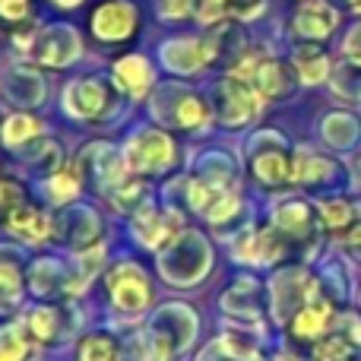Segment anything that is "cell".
Returning <instances> with one entry per match:
<instances>
[{"label":"cell","mask_w":361,"mask_h":361,"mask_svg":"<svg viewBox=\"0 0 361 361\" xmlns=\"http://www.w3.org/2000/svg\"><path fill=\"white\" fill-rule=\"evenodd\" d=\"M108 292H111V301L121 314L127 317H137L149 307L152 288L146 273L137 267V263H118V267L108 273Z\"/></svg>","instance_id":"obj_1"},{"label":"cell","mask_w":361,"mask_h":361,"mask_svg":"<svg viewBox=\"0 0 361 361\" xmlns=\"http://www.w3.org/2000/svg\"><path fill=\"white\" fill-rule=\"evenodd\" d=\"M140 29V13L130 0H105L92 13V35L105 44H121Z\"/></svg>","instance_id":"obj_2"},{"label":"cell","mask_w":361,"mask_h":361,"mask_svg":"<svg viewBox=\"0 0 361 361\" xmlns=\"http://www.w3.org/2000/svg\"><path fill=\"white\" fill-rule=\"evenodd\" d=\"M29 54L51 67H67L80 57V35L70 25H48L29 42Z\"/></svg>","instance_id":"obj_3"},{"label":"cell","mask_w":361,"mask_h":361,"mask_svg":"<svg viewBox=\"0 0 361 361\" xmlns=\"http://www.w3.org/2000/svg\"><path fill=\"white\" fill-rule=\"evenodd\" d=\"M175 159V146H171L169 133L162 130H143L127 143L124 162L133 171H162L165 165H171Z\"/></svg>","instance_id":"obj_4"},{"label":"cell","mask_w":361,"mask_h":361,"mask_svg":"<svg viewBox=\"0 0 361 361\" xmlns=\"http://www.w3.org/2000/svg\"><path fill=\"white\" fill-rule=\"evenodd\" d=\"M260 99L263 95L254 89V82L244 76L231 73L228 80L219 86V105H222V121L225 124H244L260 111Z\"/></svg>","instance_id":"obj_5"},{"label":"cell","mask_w":361,"mask_h":361,"mask_svg":"<svg viewBox=\"0 0 361 361\" xmlns=\"http://www.w3.org/2000/svg\"><path fill=\"white\" fill-rule=\"evenodd\" d=\"M235 76L250 80L260 95H286L288 92V70H286V63L273 61V57H247V61L235 70Z\"/></svg>","instance_id":"obj_6"},{"label":"cell","mask_w":361,"mask_h":361,"mask_svg":"<svg viewBox=\"0 0 361 361\" xmlns=\"http://www.w3.org/2000/svg\"><path fill=\"white\" fill-rule=\"evenodd\" d=\"M63 105L73 118H102L108 105H111V92L102 80H82V82H73V86L63 92Z\"/></svg>","instance_id":"obj_7"},{"label":"cell","mask_w":361,"mask_h":361,"mask_svg":"<svg viewBox=\"0 0 361 361\" xmlns=\"http://www.w3.org/2000/svg\"><path fill=\"white\" fill-rule=\"evenodd\" d=\"M178 225H180V219L175 212H159L152 206L133 216V231H137V238L146 247H165L169 241H175Z\"/></svg>","instance_id":"obj_8"},{"label":"cell","mask_w":361,"mask_h":361,"mask_svg":"<svg viewBox=\"0 0 361 361\" xmlns=\"http://www.w3.org/2000/svg\"><path fill=\"white\" fill-rule=\"evenodd\" d=\"M4 225L10 235L23 238V241H29V244H38V241H44V238H51V216L29 203L13 206V209L6 212Z\"/></svg>","instance_id":"obj_9"},{"label":"cell","mask_w":361,"mask_h":361,"mask_svg":"<svg viewBox=\"0 0 361 361\" xmlns=\"http://www.w3.org/2000/svg\"><path fill=\"white\" fill-rule=\"evenodd\" d=\"M295 32L305 38H311V42H324V38L333 35V29H336V10L326 4H320V0H314V4H301L298 13H295Z\"/></svg>","instance_id":"obj_10"},{"label":"cell","mask_w":361,"mask_h":361,"mask_svg":"<svg viewBox=\"0 0 361 361\" xmlns=\"http://www.w3.org/2000/svg\"><path fill=\"white\" fill-rule=\"evenodd\" d=\"M162 54L171 70H178V73H193V70L203 67L216 51H212L209 42H200V38H178V42L165 44Z\"/></svg>","instance_id":"obj_11"},{"label":"cell","mask_w":361,"mask_h":361,"mask_svg":"<svg viewBox=\"0 0 361 361\" xmlns=\"http://www.w3.org/2000/svg\"><path fill=\"white\" fill-rule=\"evenodd\" d=\"M314 225H317V219H314V212L307 209L305 203H286L273 212V228L282 231L288 241H305V238H311Z\"/></svg>","instance_id":"obj_12"},{"label":"cell","mask_w":361,"mask_h":361,"mask_svg":"<svg viewBox=\"0 0 361 361\" xmlns=\"http://www.w3.org/2000/svg\"><path fill=\"white\" fill-rule=\"evenodd\" d=\"M114 80H118L121 89H127L130 95H143L146 89L152 86V67L146 57H124V61L114 63Z\"/></svg>","instance_id":"obj_13"},{"label":"cell","mask_w":361,"mask_h":361,"mask_svg":"<svg viewBox=\"0 0 361 361\" xmlns=\"http://www.w3.org/2000/svg\"><path fill=\"white\" fill-rule=\"evenodd\" d=\"M333 317V307L326 305V301H307L305 307H298V314L292 317V333L298 339H317L320 333L326 330V324H330Z\"/></svg>","instance_id":"obj_14"},{"label":"cell","mask_w":361,"mask_h":361,"mask_svg":"<svg viewBox=\"0 0 361 361\" xmlns=\"http://www.w3.org/2000/svg\"><path fill=\"white\" fill-rule=\"evenodd\" d=\"M254 175H257L260 184H267V187L288 184V180H292V159L279 149L260 152V156L254 159Z\"/></svg>","instance_id":"obj_15"},{"label":"cell","mask_w":361,"mask_h":361,"mask_svg":"<svg viewBox=\"0 0 361 361\" xmlns=\"http://www.w3.org/2000/svg\"><path fill=\"white\" fill-rule=\"evenodd\" d=\"M336 175V165L324 156H314V152H301L292 159V180L298 184H324Z\"/></svg>","instance_id":"obj_16"},{"label":"cell","mask_w":361,"mask_h":361,"mask_svg":"<svg viewBox=\"0 0 361 361\" xmlns=\"http://www.w3.org/2000/svg\"><path fill=\"white\" fill-rule=\"evenodd\" d=\"M80 361H124V352L111 333H89L80 339Z\"/></svg>","instance_id":"obj_17"},{"label":"cell","mask_w":361,"mask_h":361,"mask_svg":"<svg viewBox=\"0 0 361 361\" xmlns=\"http://www.w3.org/2000/svg\"><path fill=\"white\" fill-rule=\"evenodd\" d=\"M222 305H225V311H231V314L257 317V314H260V307H257V286L250 279H238V286L222 295Z\"/></svg>","instance_id":"obj_18"},{"label":"cell","mask_w":361,"mask_h":361,"mask_svg":"<svg viewBox=\"0 0 361 361\" xmlns=\"http://www.w3.org/2000/svg\"><path fill=\"white\" fill-rule=\"evenodd\" d=\"M149 197H152V190H149V184L146 180H124V184L114 190V206L118 209H124V212H143V209H149Z\"/></svg>","instance_id":"obj_19"},{"label":"cell","mask_w":361,"mask_h":361,"mask_svg":"<svg viewBox=\"0 0 361 361\" xmlns=\"http://www.w3.org/2000/svg\"><path fill=\"white\" fill-rule=\"evenodd\" d=\"M29 333L38 343H54L63 333L61 311H57V307H35V311L29 314Z\"/></svg>","instance_id":"obj_20"},{"label":"cell","mask_w":361,"mask_h":361,"mask_svg":"<svg viewBox=\"0 0 361 361\" xmlns=\"http://www.w3.org/2000/svg\"><path fill=\"white\" fill-rule=\"evenodd\" d=\"M295 67H298V73L305 82H320L326 76V70H330V57H326L320 48L305 44V48L295 51Z\"/></svg>","instance_id":"obj_21"},{"label":"cell","mask_w":361,"mask_h":361,"mask_svg":"<svg viewBox=\"0 0 361 361\" xmlns=\"http://www.w3.org/2000/svg\"><path fill=\"white\" fill-rule=\"evenodd\" d=\"M38 133H42V124H38L35 118H29V114H10L4 124V143L23 146V143H29V140H35Z\"/></svg>","instance_id":"obj_22"},{"label":"cell","mask_w":361,"mask_h":361,"mask_svg":"<svg viewBox=\"0 0 361 361\" xmlns=\"http://www.w3.org/2000/svg\"><path fill=\"white\" fill-rule=\"evenodd\" d=\"M32 345L19 326H4L0 330V361H29Z\"/></svg>","instance_id":"obj_23"},{"label":"cell","mask_w":361,"mask_h":361,"mask_svg":"<svg viewBox=\"0 0 361 361\" xmlns=\"http://www.w3.org/2000/svg\"><path fill=\"white\" fill-rule=\"evenodd\" d=\"M175 124L184 127V130H197V127H206L209 124V105L197 95H187L184 102L178 105L175 111Z\"/></svg>","instance_id":"obj_24"},{"label":"cell","mask_w":361,"mask_h":361,"mask_svg":"<svg viewBox=\"0 0 361 361\" xmlns=\"http://www.w3.org/2000/svg\"><path fill=\"white\" fill-rule=\"evenodd\" d=\"M32 286H35V292L42 295H51V292H63V269L61 263H51V260H38L35 267H32Z\"/></svg>","instance_id":"obj_25"},{"label":"cell","mask_w":361,"mask_h":361,"mask_svg":"<svg viewBox=\"0 0 361 361\" xmlns=\"http://www.w3.org/2000/svg\"><path fill=\"white\" fill-rule=\"evenodd\" d=\"M222 345L235 361H260V349H257L254 336H247L241 330H225Z\"/></svg>","instance_id":"obj_26"},{"label":"cell","mask_w":361,"mask_h":361,"mask_svg":"<svg viewBox=\"0 0 361 361\" xmlns=\"http://www.w3.org/2000/svg\"><path fill=\"white\" fill-rule=\"evenodd\" d=\"M314 358H317V361H358L352 339L339 336V333H336V336H330L326 343H320L317 352H314Z\"/></svg>","instance_id":"obj_27"},{"label":"cell","mask_w":361,"mask_h":361,"mask_svg":"<svg viewBox=\"0 0 361 361\" xmlns=\"http://www.w3.org/2000/svg\"><path fill=\"white\" fill-rule=\"evenodd\" d=\"M19 288H23V269L13 260H0V305L16 301Z\"/></svg>","instance_id":"obj_28"},{"label":"cell","mask_w":361,"mask_h":361,"mask_svg":"<svg viewBox=\"0 0 361 361\" xmlns=\"http://www.w3.org/2000/svg\"><path fill=\"white\" fill-rule=\"evenodd\" d=\"M76 190H80V178L70 175V171L48 178V197L54 200V203H67L70 197H76Z\"/></svg>","instance_id":"obj_29"},{"label":"cell","mask_w":361,"mask_h":361,"mask_svg":"<svg viewBox=\"0 0 361 361\" xmlns=\"http://www.w3.org/2000/svg\"><path fill=\"white\" fill-rule=\"evenodd\" d=\"M320 216L330 228H345L352 222V206L345 200H326V203H320Z\"/></svg>","instance_id":"obj_30"},{"label":"cell","mask_w":361,"mask_h":361,"mask_svg":"<svg viewBox=\"0 0 361 361\" xmlns=\"http://www.w3.org/2000/svg\"><path fill=\"white\" fill-rule=\"evenodd\" d=\"M23 187L16 184V180H0V209H6L10 212L13 206H19L23 203Z\"/></svg>","instance_id":"obj_31"},{"label":"cell","mask_w":361,"mask_h":361,"mask_svg":"<svg viewBox=\"0 0 361 361\" xmlns=\"http://www.w3.org/2000/svg\"><path fill=\"white\" fill-rule=\"evenodd\" d=\"M25 16H29V0H0V19L19 23Z\"/></svg>","instance_id":"obj_32"},{"label":"cell","mask_w":361,"mask_h":361,"mask_svg":"<svg viewBox=\"0 0 361 361\" xmlns=\"http://www.w3.org/2000/svg\"><path fill=\"white\" fill-rule=\"evenodd\" d=\"M193 0H159V13L169 19H184L190 13Z\"/></svg>","instance_id":"obj_33"},{"label":"cell","mask_w":361,"mask_h":361,"mask_svg":"<svg viewBox=\"0 0 361 361\" xmlns=\"http://www.w3.org/2000/svg\"><path fill=\"white\" fill-rule=\"evenodd\" d=\"M225 13H235V16H250L254 10H260L263 0H219Z\"/></svg>","instance_id":"obj_34"},{"label":"cell","mask_w":361,"mask_h":361,"mask_svg":"<svg viewBox=\"0 0 361 361\" xmlns=\"http://www.w3.org/2000/svg\"><path fill=\"white\" fill-rule=\"evenodd\" d=\"M345 54H349V61L361 63V25L349 32V38H345Z\"/></svg>","instance_id":"obj_35"},{"label":"cell","mask_w":361,"mask_h":361,"mask_svg":"<svg viewBox=\"0 0 361 361\" xmlns=\"http://www.w3.org/2000/svg\"><path fill=\"white\" fill-rule=\"evenodd\" d=\"M276 361H298V355H292V352H282V355L276 358Z\"/></svg>","instance_id":"obj_36"},{"label":"cell","mask_w":361,"mask_h":361,"mask_svg":"<svg viewBox=\"0 0 361 361\" xmlns=\"http://www.w3.org/2000/svg\"><path fill=\"white\" fill-rule=\"evenodd\" d=\"M349 4H352V10H358V13H361V0H349Z\"/></svg>","instance_id":"obj_37"}]
</instances>
